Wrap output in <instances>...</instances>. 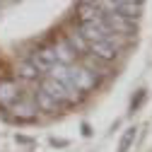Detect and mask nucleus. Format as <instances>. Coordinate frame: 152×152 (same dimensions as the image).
Segmentation results:
<instances>
[{
	"mask_svg": "<svg viewBox=\"0 0 152 152\" xmlns=\"http://www.w3.org/2000/svg\"><path fill=\"white\" fill-rule=\"evenodd\" d=\"M39 89H44L48 97H53L61 106H63V104H75V102H80V94L75 92L72 87H65V85H61L58 80H53V77H44Z\"/></svg>",
	"mask_w": 152,
	"mask_h": 152,
	"instance_id": "nucleus-1",
	"label": "nucleus"
},
{
	"mask_svg": "<svg viewBox=\"0 0 152 152\" xmlns=\"http://www.w3.org/2000/svg\"><path fill=\"white\" fill-rule=\"evenodd\" d=\"M97 85H99V77H97L94 72H89L82 63H80V65H70V87L77 92V94L92 92Z\"/></svg>",
	"mask_w": 152,
	"mask_h": 152,
	"instance_id": "nucleus-2",
	"label": "nucleus"
},
{
	"mask_svg": "<svg viewBox=\"0 0 152 152\" xmlns=\"http://www.w3.org/2000/svg\"><path fill=\"white\" fill-rule=\"evenodd\" d=\"M118 53H121V46L116 44V36H109V39H104V41L89 44V51H87V56L97 58L99 63H111V61H116Z\"/></svg>",
	"mask_w": 152,
	"mask_h": 152,
	"instance_id": "nucleus-3",
	"label": "nucleus"
},
{
	"mask_svg": "<svg viewBox=\"0 0 152 152\" xmlns=\"http://www.w3.org/2000/svg\"><path fill=\"white\" fill-rule=\"evenodd\" d=\"M27 61L39 70V75H46L51 72L53 65H58V61H56V53H53V46H39V48H34L29 56H27Z\"/></svg>",
	"mask_w": 152,
	"mask_h": 152,
	"instance_id": "nucleus-4",
	"label": "nucleus"
},
{
	"mask_svg": "<svg viewBox=\"0 0 152 152\" xmlns=\"http://www.w3.org/2000/svg\"><path fill=\"white\" fill-rule=\"evenodd\" d=\"M104 24H106V29H109V34L113 36H133L135 34V22L133 20H126V17H121V15H116V12H104Z\"/></svg>",
	"mask_w": 152,
	"mask_h": 152,
	"instance_id": "nucleus-5",
	"label": "nucleus"
},
{
	"mask_svg": "<svg viewBox=\"0 0 152 152\" xmlns=\"http://www.w3.org/2000/svg\"><path fill=\"white\" fill-rule=\"evenodd\" d=\"M12 118L20 121V123H34L39 118V109H36V102L29 99V97H20L15 104H12Z\"/></svg>",
	"mask_w": 152,
	"mask_h": 152,
	"instance_id": "nucleus-6",
	"label": "nucleus"
},
{
	"mask_svg": "<svg viewBox=\"0 0 152 152\" xmlns=\"http://www.w3.org/2000/svg\"><path fill=\"white\" fill-rule=\"evenodd\" d=\"M20 85L15 80H0V106L5 109H12V104L20 99Z\"/></svg>",
	"mask_w": 152,
	"mask_h": 152,
	"instance_id": "nucleus-7",
	"label": "nucleus"
},
{
	"mask_svg": "<svg viewBox=\"0 0 152 152\" xmlns=\"http://www.w3.org/2000/svg\"><path fill=\"white\" fill-rule=\"evenodd\" d=\"M53 53H56V61H58V65H75V58H77V53H75L68 44H65V39H61V41H56L53 44Z\"/></svg>",
	"mask_w": 152,
	"mask_h": 152,
	"instance_id": "nucleus-8",
	"label": "nucleus"
},
{
	"mask_svg": "<svg viewBox=\"0 0 152 152\" xmlns=\"http://www.w3.org/2000/svg\"><path fill=\"white\" fill-rule=\"evenodd\" d=\"M34 102H36V109L39 111H46V113H56L61 109V104L56 102L53 97H48V94L44 92V89H36V94H34Z\"/></svg>",
	"mask_w": 152,
	"mask_h": 152,
	"instance_id": "nucleus-9",
	"label": "nucleus"
},
{
	"mask_svg": "<svg viewBox=\"0 0 152 152\" xmlns=\"http://www.w3.org/2000/svg\"><path fill=\"white\" fill-rule=\"evenodd\" d=\"M65 44L75 51V53H82V56H87V51H89V44L82 39V36H80V31H70V34H65Z\"/></svg>",
	"mask_w": 152,
	"mask_h": 152,
	"instance_id": "nucleus-10",
	"label": "nucleus"
},
{
	"mask_svg": "<svg viewBox=\"0 0 152 152\" xmlns=\"http://www.w3.org/2000/svg\"><path fill=\"white\" fill-rule=\"evenodd\" d=\"M17 77H20V80H24V82H31V80H39L41 77V75H39V70H36L27 58L24 61H20V63H17Z\"/></svg>",
	"mask_w": 152,
	"mask_h": 152,
	"instance_id": "nucleus-11",
	"label": "nucleus"
},
{
	"mask_svg": "<svg viewBox=\"0 0 152 152\" xmlns=\"http://www.w3.org/2000/svg\"><path fill=\"white\" fill-rule=\"evenodd\" d=\"M135 135H138V128H135V126L126 128V133L121 135V142H118V152H128V150H130V145L135 142Z\"/></svg>",
	"mask_w": 152,
	"mask_h": 152,
	"instance_id": "nucleus-12",
	"label": "nucleus"
},
{
	"mask_svg": "<svg viewBox=\"0 0 152 152\" xmlns=\"http://www.w3.org/2000/svg\"><path fill=\"white\" fill-rule=\"evenodd\" d=\"M145 97H147V92H145V89H140V92H138V97H133V102H130V111L140 109V104L145 102Z\"/></svg>",
	"mask_w": 152,
	"mask_h": 152,
	"instance_id": "nucleus-13",
	"label": "nucleus"
},
{
	"mask_svg": "<svg viewBox=\"0 0 152 152\" xmlns=\"http://www.w3.org/2000/svg\"><path fill=\"white\" fill-rule=\"evenodd\" d=\"M51 145H53V147H65V145H68V140H58V138H51Z\"/></svg>",
	"mask_w": 152,
	"mask_h": 152,
	"instance_id": "nucleus-14",
	"label": "nucleus"
},
{
	"mask_svg": "<svg viewBox=\"0 0 152 152\" xmlns=\"http://www.w3.org/2000/svg\"><path fill=\"white\" fill-rule=\"evenodd\" d=\"M82 135H87V138H89V135H92V128H89V126H87V123H82Z\"/></svg>",
	"mask_w": 152,
	"mask_h": 152,
	"instance_id": "nucleus-15",
	"label": "nucleus"
}]
</instances>
